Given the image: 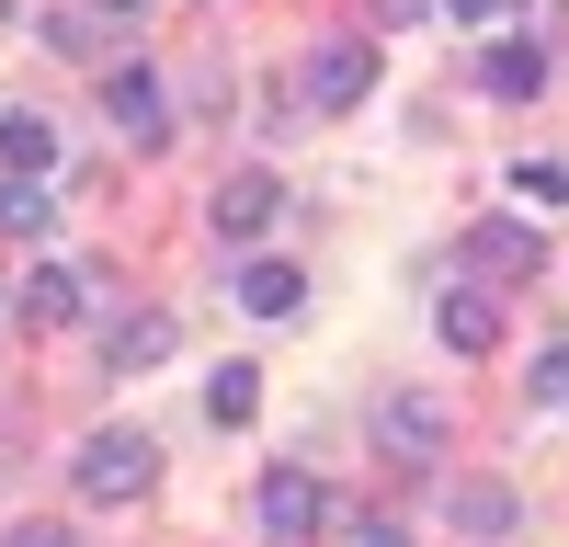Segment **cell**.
I'll return each mask as SVG.
<instances>
[{
  "label": "cell",
  "instance_id": "cell-1",
  "mask_svg": "<svg viewBox=\"0 0 569 547\" xmlns=\"http://www.w3.org/2000/svg\"><path fill=\"white\" fill-rule=\"evenodd\" d=\"M149 479H160V445H149V434H126V422H103V434L69 456V490H80V501H137Z\"/></svg>",
  "mask_w": 569,
  "mask_h": 547
},
{
  "label": "cell",
  "instance_id": "cell-2",
  "mask_svg": "<svg viewBox=\"0 0 569 547\" xmlns=\"http://www.w3.org/2000/svg\"><path fill=\"white\" fill-rule=\"evenodd\" d=\"M445 525L467 547H512V536H525V490H512V479H456L445 490Z\"/></svg>",
  "mask_w": 569,
  "mask_h": 547
},
{
  "label": "cell",
  "instance_id": "cell-3",
  "mask_svg": "<svg viewBox=\"0 0 569 547\" xmlns=\"http://www.w3.org/2000/svg\"><path fill=\"white\" fill-rule=\"evenodd\" d=\"M365 91H376V46H365V34H330L319 58H308V103H319V115H353Z\"/></svg>",
  "mask_w": 569,
  "mask_h": 547
},
{
  "label": "cell",
  "instance_id": "cell-4",
  "mask_svg": "<svg viewBox=\"0 0 569 547\" xmlns=\"http://www.w3.org/2000/svg\"><path fill=\"white\" fill-rule=\"evenodd\" d=\"M103 115L137 137V149H160L171 137V103H160V69L149 58H126V69H103Z\"/></svg>",
  "mask_w": 569,
  "mask_h": 547
},
{
  "label": "cell",
  "instance_id": "cell-5",
  "mask_svg": "<svg viewBox=\"0 0 569 547\" xmlns=\"http://www.w3.org/2000/svg\"><path fill=\"white\" fill-rule=\"evenodd\" d=\"M319 525H330V490H319L308 468H273V479H262V536L297 547V536H319Z\"/></svg>",
  "mask_w": 569,
  "mask_h": 547
},
{
  "label": "cell",
  "instance_id": "cell-6",
  "mask_svg": "<svg viewBox=\"0 0 569 547\" xmlns=\"http://www.w3.org/2000/svg\"><path fill=\"white\" fill-rule=\"evenodd\" d=\"M273 206H284V182H273V171H228L206 217H217V240H262V228H273Z\"/></svg>",
  "mask_w": 569,
  "mask_h": 547
},
{
  "label": "cell",
  "instance_id": "cell-7",
  "mask_svg": "<svg viewBox=\"0 0 569 547\" xmlns=\"http://www.w3.org/2000/svg\"><path fill=\"white\" fill-rule=\"evenodd\" d=\"M149 0H69V12H46V46H69V58H91L103 34H126Z\"/></svg>",
  "mask_w": 569,
  "mask_h": 547
},
{
  "label": "cell",
  "instance_id": "cell-8",
  "mask_svg": "<svg viewBox=\"0 0 569 547\" xmlns=\"http://www.w3.org/2000/svg\"><path fill=\"white\" fill-rule=\"evenodd\" d=\"M479 91H501V103H536V91H547V46H536V34H490Z\"/></svg>",
  "mask_w": 569,
  "mask_h": 547
},
{
  "label": "cell",
  "instance_id": "cell-9",
  "mask_svg": "<svg viewBox=\"0 0 569 547\" xmlns=\"http://www.w3.org/2000/svg\"><path fill=\"white\" fill-rule=\"evenodd\" d=\"M80 308H91V286H80V262H34V274H23V319H34V331H69Z\"/></svg>",
  "mask_w": 569,
  "mask_h": 547
},
{
  "label": "cell",
  "instance_id": "cell-10",
  "mask_svg": "<svg viewBox=\"0 0 569 547\" xmlns=\"http://www.w3.org/2000/svg\"><path fill=\"white\" fill-rule=\"evenodd\" d=\"M240 308H251V319H297V308H308V274L273 262V251H251V262H240Z\"/></svg>",
  "mask_w": 569,
  "mask_h": 547
},
{
  "label": "cell",
  "instance_id": "cell-11",
  "mask_svg": "<svg viewBox=\"0 0 569 547\" xmlns=\"http://www.w3.org/2000/svg\"><path fill=\"white\" fill-rule=\"evenodd\" d=\"M160 354H171V308H137V319L103 331V365H114V377H149Z\"/></svg>",
  "mask_w": 569,
  "mask_h": 547
},
{
  "label": "cell",
  "instance_id": "cell-12",
  "mask_svg": "<svg viewBox=\"0 0 569 547\" xmlns=\"http://www.w3.org/2000/svg\"><path fill=\"white\" fill-rule=\"evenodd\" d=\"M433 331H445V354H490V342H501V297H490V286H456Z\"/></svg>",
  "mask_w": 569,
  "mask_h": 547
},
{
  "label": "cell",
  "instance_id": "cell-13",
  "mask_svg": "<svg viewBox=\"0 0 569 547\" xmlns=\"http://www.w3.org/2000/svg\"><path fill=\"white\" fill-rule=\"evenodd\" d=\"M0 160H12L23 182H34V171H58V126H46L34 103H23V115H0Z\"/></svg>",
  "mask_w": 569,
  "mask_h": 547
},
{
  "label": "cell",
  "instance_id": "cell-14",
  "mask_svg": "<svg viewBox=\"0 0 569 547\" xmlns=\"http://www.w3.org/2000/svg\"><path fill=\"white\" fill-rule=\"evenodd\" d=\"M46 217H58V182H0V228H12V240H46Z\"/></svg>",
  "mask_w": 569,
  "mask_h": 547
},
{
  "label": "cell",
  "instance_id": "cell-15",
  "mask_svg": "<svg viewBox=\"0 0 569 547\" xmlns=\"http://www.w3.org/2000/svg\"><path fill=\"white\" fill-rule=\"evenodd\" d=\"M262 410V365H217L206 377V422H251Z\"/></svg>",
  "mask_w": 569,
  "mask_h": 547
},
{
  "label": "cell",
  "instance_id": "cell-16",
  "mask_svg": "<svg viewBox=\"0 0 569 547\" xmlns=\"http://www.w3.org/2000/svg\"><path fill=\"white\" fill-rule=\"evenodd\" d=\"M479 262H490V274H536V228H525V217H490V228H479Z\"/></svg>",
  "mask_w": 569,
  "mask_h": 547
},
{
  "label": "cell",
  "instance_id": "cell-17",
  "mask_svg": "<svg viewBox=\"0 0 569 547\" xmlns=\"http://www.w3.org/2000/svg\"><path fill=\"white\" fill-rule=\"evenodd\" d=\"M376 434H388V445H445V410H433V399H388V410H376Z\"/></svg>",
  "mask_w": 569,
  "mask_h": 547
},
{
  "label": "cell",
  "instance_id": "cell-18",
  "mask_svg": "<svg viewBox=\"0 0 569 547\" xmlns=\"http://www.w3.org/2000/svg\"><path fill=\"white\" fill-rule=\"evenodd\" d=\"M512 195H525V206H569V160H525V171H512Z\"/></svg>",
  "mask_w": 569,
  "mask_h": 547
},
{
  "label": "cell",
  "instance_id": "cell-19",
  "mask_svg": "<svg viewBox=\"0 0 569 547\" xmlns=\"http://www.w3.org/2000/svg\"><path fill=\"white\" fill-rule=\"evenodd\" d=\"M536 399H569V342H547V354H536Z\"/></svg>",
  "mask_w": 569,
  "mask_h": 547
},
{
  "label": "cell",
  "instance_id": "cell-20",
  "mask_svg": "<svg viewBox=\"0 0 569 547\" xmlns=\"http://www.w3.org/2000/svg\"><path fill=\"white\" fill-rule=\"evenodd\" d=\"M433 12H456V23H479V34H501V0H433Z\"/></svg>",
  "mask_w": 569,
  "mask_h": 547
},
{
  "label": "cell",
  "instance_id": "cell-21",
  "mask_svg": "<svg viewBox=\"0 0 569 547\" xmlns=\"http://www.w3.org/2000/svg\"><path fill=\"white\" fill-rule=\"evenodd\" d=\"M0 547H80V536H69V525H12Z\"/></svg>",
  "mask_w": 569,
  "mask_h": 547
},
{
  "label": "cell",
  "instance_id": "cell-22",
  "mask_svg": "<svg viewBox=\"0 0 569 547\" xmlns=\"http://www.w3.org/2000/svg\"><path fill=\"white\" fill-rule=\"evenodd\" d=\"M365 547H410V536H365Z\"/></svg>",
  "mask_w": 569,
  "mask_h": 547
}]
</instances>
